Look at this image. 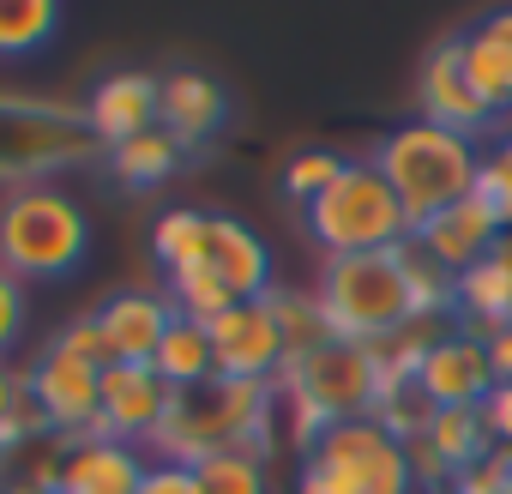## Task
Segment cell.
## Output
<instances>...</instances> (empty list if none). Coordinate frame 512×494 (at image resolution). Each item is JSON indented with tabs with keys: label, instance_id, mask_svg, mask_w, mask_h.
Returning <instances> with one entry per match:
<instances>
[{
	"label": "cell",
	"instance_id": "d6986e66",
	"mask_svg": "<svg viewBox=\"0 0 512 494\" xmlns=\"http://www.w3.org/2000/svg\"><path fill=\"white\" fill-rule=\"evenodd\" d=\"M151 368L163 374V386H169V392H193V386L217 380V356H211V326H199V320H175V326L163 332V344H157Z\"/></svg>",
	"mask_w": 512,
	"mask_h": 494
},
{
	"label": "cell",
	"instance_id": "f35d334b",
	"mask_svg": "<svg viewBox=\"0 0 512 494\" xmlns=\"http://www.w3.org/2000/svg\"><path fill=\"white\" fill-rule=\"evenodd\" d=\"M0 494H55V488H37V482H25V476H0Z\"/></svg>",
	"mask_w": 512,
	"mask_h": 494
},
{
	"label": "cell",
	"instance_id": "83f0119b",
	"mask_svg": "<svg viewBox=\"0 0 512 494\" xmlns=\"http://www.w3.org/2000/svg\"><path fill=\"white\" fill-rule=\"evenodd\" d=\"M49 350L79 356V362H91V368H109V344H103V332H97V314H91V308H85V314H73V320L49 338Z\"/></svg>",
	"mask_w": 512,
	"mask_h": 494
},
{
	"label": "cell",
	"instance_id": "1f68e13d",
	"mask_svg": "<svg viewBox=\"0 0 512 494\" xmlns=\"http://www.w3.org/2000/svg\"><path fill=\"white\" fill-rule=\"evenodd\" d=\"M476 416H482V428H488L494 446H512V386H494Z\"/></svg>",
	"mask_w": 512,
	"mask_h": 494
},
{
	"label": "cell",
	"instance_id": "277c9868",
	"mask_svg": "<svg viewBox=\"0 0 512 494\" xmlns=\"http://www.w3.org/2000/svg\"><path fill=\"white\" fill-rule=\"evenodd\" d=\"M91 254V211L49 181H13L0 193V272L19 284L73 278Z\"/></svg>",
	"mask_w": 512,
	"mask_h": 494
},
{
	"label": "cell",
	"instance_id": "74e56055",
	"mask_svg": "<svg viewBox=\"0 0 512 494\" xmlns=\"http://www.w3.org/2000/svg\"><path fill=\"white\" fill-rule=\"evenodd\" d=\"M488 157H500V163H506V175H512V121L488 139Z\"/></svg>",
	"mask_w": 512,
	"mask_h": 494
},
{
	"label": "cell",
	"instance_id": "ba28073f",
	"mask_svg": "<svg viewBox=\"0 0 512 494\" xmlns=\"http://www.w3.org/2000/svg\"><path fill=\"white\" fill-rule=\"evenodd\" d=\"M25 398L37 410V422L55 434V440H91L97 434V398H103V368L79 362V356H61V350H37L31 368H25Z\"/></svg>",
	"mask_w": 512,
	"mask_h": 494
},
{
	"label": "cell",
	"instance_id": "cb8c5ba5",
	"mask_svg": "<svg viewBox=\"0 0 512 494\" xmlns=\"http://www.w3.org/2000/svg\"><path fill=\"white\" fill-rule=\"evenodd\" d=\"M55 31H61L55 0H0V61H25L49 49Z\"/></svg>",
	"mask_w": 512,
	"mask_h": 494
},
{
	"label": "cell",
	"instance_id": "ffe728a7",
	"mask_svg": "<svg viewBox=\"0 0 512 494\" xmlns=\"http://www.w3.org/2000/svg\"><path fill=\"white\" fill-rule=\"evenodd\" d=\"M464 79H470V91L482 97V109L506 127V121H512V49L470 25V31H464Z\"/></svg>",
	"mask_w": 512,
	"mask_h": 494
},
{
	"label": "cell",
	"instance_id": "5bb4252c",
	"mask_svg": "<svg viewBox=\"0 0 512 494\" xmlns=\"http://www.w3.org/2000/svg\"><path fill=\"white\" fill-rule=\"evenodd\" d=\"M205 266L217 272V284L235 302H266L278 290V266H272V247L260 241V229H247L229 211H211L205 229Z\"/></svg>",
	"mask_w": 512,
	"mask_h": 494
},
{
	"label": "cell",
	"instance_id": "836d02e7",
	"mask_svg": "<svg viewBox=\"0 0 512 494\" xmlns=\"http://www.w3.org/2000/svg\"><path fill=\"white\" fill-rule=\"evenodd\" d=\"M482 344H488V362H494V380H500V386H512V326H500V332H488Z\"/></svg>",
	"mask_w": 512,
	"mask_h": 494
},
{
	"label": "cell",
	"instance_id": "9a60e30c",
	"mask_svg": "<svg viewBox=\"0 0 512 494\" xmlns=\"http://www.w3.org/2000/svg\"><path fill=\"white\" fill-rule=\"evenodd\" d=\"M500 223L488 217V205L470 193L464 205H446L440 217H428L410 241H416V254L428 260V266H440L446 278H464L470 266H482L488 254H494V247H500Z\"/></svg>",
	"mask_w": 512,
	"mask_h": 494
},
{
	"label": "cell",
	"instance_id": "e0dca14e",
	"mask_svg": "<svg viewBox=\"0 0 512 494\" xmlns=\"http://www.w3.org/2000/svg\"><path fill=\"white\" fill-rule=\"evenodd\" d=\"M229 121V91L199 73V67H181V73H163V97H157V127L181 145V151H199L223 133Z\"/></svg>",
	"mask_w": 512,
	"mask_h": 494
},
{
	"label": "cell",
	"instance_id": "5b68a950",
	"mask_svg": "<svg viewBox=\"0 0 512 494\" xmlns=\"http://www.w3.org/2000/svg\"><path fill=\"white\" fill-rule=\"evenodd\" d=\"M314 296L332 320L338 338L350 344H386L404 332L416 314V284H410V241L386 254H350V260H320Z\"/></svg>",
	"mask_w": 512,
	"mask_h": 494
},
{
	"label": "cell",
	"instance_id": "6da1fadb",
	"mask_svg": "<svg viewBox=\"0 0 512 494\" xmlns=\"http://www.w3.org/2000/svg\"><path fill=\"white\" fill-rule=\"evenodd\" d=\"M272 440H278V386L217 374L169 398V416L151 434V458H175V464H199L211 452H266L272 458Z\"/></svg>",
	"mask_w": 512,
	"mask_h": 494
},
{
	"label": "cell",
	"instance_id": "e575fe53",
	"mask_svg": "<svg viewBox=\"0 0 512 494\" xmlns=\"http://www.w3.org/2000/svg\"><path fill=\"white\" fill-rule=\"evenodd\" d=\"M482 476H488L500 494H512V446H494V452H488V464H482Z\"/></svg>",
	"mask_w": 512,
	"mask_h": 494
},
{
	"label": "cell",
	"instance_id": "d590c367",
	"mask_svg": "<svg viewBox=\"0 0 512 494\" xmlns=\"http://www.w3.org/2000/svg\"><path fill=\"white\" fill-rule=\"evenodd\" d=\"M476 31H488L494 43H506V49H512V7H500V13H488V19H482Z\"/></svg>",
	"mask_w": 512,
	"mask_h": 494
},
{
	"label": "cell",
	"instance_id": "d6a6232c",
	"mask_svg": "<svg viewBox=\"0 0 512 494\" xmlns=\"http://www.w3.org/2000/svg\"><path fill=\"white\" fill-rule=\"evenodd\" d=\"M25 410H31V398H25V368L0 362V434H7Z\"/></svg>",
	"mask_w": 512,
	"mask_h": 494
},
{
	"label": "cell",
	"instance_id": "3957f363",
	"mask_svg": "<svg viewBox=\"0 0 512 494\" xmlns=\"http://www.w3.org/2000/svg\"><path fill=\"white\" fill-rule=\"evenodd\" d=\"M368 163L380 169V181L398 193L404 217H410V235L440 217L446 205H464L476 193V169H482V145L464 139V133H446L422 115L386 127L368 151Z\"/></svg>",
	"mask_w": 512,
	"mask_h": 494
},
{
	"label": "cell",
	"instance_id": "7402d4cb",
	"mask_svg": "<svg viewBox=\"0 0 512 494\" xmlns=\"http://www.w3.org/2000/svg\"><path fill=\"white\" fill-rule=\"evenodd\" d=\"M181 145L163 133V127H151V133H139V139H121L115 151H109V175L121 181V187H133V193H145V187H163L175 169H181Z\"/></svg>",
	"mask_w": 512,
	"mask_h": 494
},
{
	"label": "cell",
	"instance_id": "44dd1931",
	"mask_svg": "<svg viewBox=\"0 0 512 494\" xmlns=\"http://www.w3.org/2000/svg\"><path fill=\"white\" fill-rule=\"evenodd\" d=\"M205 229H211V211H193V205L157 211V223H151V260H157L163 278H175L187 266H205Z\"/></svg>",
	"mask_w": 512,
	"mask_h": 494
},
{
	"label": "cell",
	"instance_id": "7a4b0ae2",
	"mask_svg": "<svg viewBox=\"0 0 512 494\" xmlns=\"http://www.w3.org/2000/svg\"><path fill=\"white\" fill-rule=\"evenodd\" d=\"M380 398H386V368H380L374 344L332 338L308 362L284 368V380H278V422H284V440L296 452H308L326 428L374 416Z\"/></svg>",
	"mask_w": 512,
	"mask_h": 494
},
{
	"label": "cell",
	"instance_id": "7c38bea8",
	"mask_svg": "<svg viewBox=\"0 0 512 494\" xmlns=\"http://www.w3.org/2000/svg\"><path fill=\"white\" fill-rule=\"evenodd\" d=\"M169 386L151 362H109L103 368V398H97V434L103 440H127V446H151V434L169 416Z\"/></svg>",
	"mask_w": 512,
	"mask_h": 494
},
{
	"label": "cell",
	"instance_id": "ac0fdd59",
	"mask_svg": "<svg viewBox=\"0 0 512 494\" xmlns=\"http://www.w3.org/2000/svg\"><path fill=\"white\" fill-rule=\"evenodd\" d=\"M151 470V452L145 446H127V440H73L67 458H61V476H55V494H139Z\"/></svg>",
	"mask_w": 512,
	"mask_h": 494
},
{
	"label": "cell",
	"instance_id": "8992f818",
	"mask_svg": "<svg viewBox=\"0 0 512 494\" xmlns=\"http://www.w3.org/2000/svg\"><path fill=\"white\" fill-rule=\"evenodd\" d=\"M302 229L320 247V260L386 254V247H404L410 241V217H404L398 193L380 181V169L368 157H350V169L314 205H302Z\"/></svg>",
	"mask_w": 512,
	"mask_h": 494
},
{
	"label": "cell",
	"instance_id": "603a6c76",
	"mask_svg": "<svg viewBox=\"0 0 512 494\" xmlns=\"http://www.w3.org/2000/svg\"><path fill=\"white\" fill-rule=\"evenodd\" d=\"M266 302H272V314H278V332H284V350H290V362H308L314 350H326V344L338 338L314 290H290V284H278Z\"/></svg>",
	"mask_w": 512,
	"mask_h": 494
},
{
	"label": "cell",
	"instance_id": "4dcf8cb0",
	"mask_svg": "<svg viewBox=\"0 0 512 494\" xmlns=\"http://www.w3.org/2000/svg\"><path fill=\"white\" fill-rule=\"evenodd\" d=\"M139 494H199V476H193V464H175V458H151V470H145Z\"/></svg>",
	"mask_w": 512,
	"mask_h": 494
},
{
	"label": "cell",
	"instance_id": "4fadbf2b",
	"mask_svg": "<svg viewBox=\"0 0 512 494\" xmlns=\"http://www.w3.org/2000/svg\"><path fill=\"white\" fill-rule=\"evenodd\" d=\"M157 97H163V79L139 73V67H121V73H103L91 85V97L79 103L85 109V139H97L103 151H115L121 139H139L157 127Z\"/></svg>",
	"mask_w": 512,
	"mask_h": 494
},
{
	"label": "cell",
	"instance_id": "d4e9b609",
	"mask_svg": "<svg viewBox=\"0 0 512 494\" xmlns=\"http://www.w3.org/2000/svg\"><path fill=\"white\" fill-rule=\"evenodd\" d=\"M199 494H272V464L266 452H211L193 464Z\"/></svg>",
	"mask_w": 512,
	"mask_h": 494
},
{
	"label": "cell",
	"instance_id": "2e32d148",
	"mask_svg": "<svg viewBox=\"0 0 512 494\" xmlns=\"http://www.w3.org/2000/svg\"><path fill=\"white\" fill-rule=\"evenodd\" d=\"M91 314H97V332L109 344V362H151L157 344H163V332L181 320L163 290H115Z\"/></svg>",
	"mask_w": 512,
	"mask_h": 494
},
{
	"label": "cell",
	"instance_id": "52a82bcc",
	"mask_svg": "<svg viewBox=\"0 0 512 494\" xmlns=\"http://www.w3.org/2000/svg\"><path fill=\"white\" fill-rule=\"evenodd\" d=\"M296 494H422L410 446L374 416L326 428L296 470Z\"/></svg>",
	"mask_w": 512,
	"mask_h": 494
},
{
	"label": "cell",
	"instance_id": "484cf974",
	"mask_svg": "<svg viewBox=\"0 0 512 494\" xmlns=\"http://www.w3.org/2000/svg\"><path fill=\"white\" fill-rule=\"evenodd\" d=\"M163 296L175 302V314H181V320H199V326H211V320H223V314L235 308V296L217 284V272H211V266H187V272L163 278Z\"/></svg>",
	"mask_w": 512,
	"mask_h": 494
},
{
	"label": "cell",
	"instance_id": "9c48e42d",
	"mask_svg": "<svg viewBox=\"0 0 512 494\" xmlns=\"http://www.w3.org/2000/svg\"><path fill=\"white\" fill-rule=\"evenodd\" d=\"M416 115L434 121V127H446V133H464V139H476V145L500 133V121L482 109V97H476L470 79H464V31L440 37V43L422 55V67H416Z\"/></svg>",
	"mask_w": 512,
	"mask_h": 494
},
{
	"label": "cell",
	"instance_id": "f1b7e54d",
	"mask_svg": "<svg viewBox=\"0 0 512 494\" xmlns=\"http://www.w3.org/2000/svg\"><path fill=\"white\" fill-rule=\"evenodd\" d=\"M25 326H31V302H25V284L0 272V362H7V356L25 344Z\"/></svg>",
	"mask_w": 512,
	"mask_h": 494
},
{
	"label": "cell",
	"instance_id": "4316f807",
	"mask_svg": "<svg viewBox=\"0 0 512 494\" xmlns=\"http://www.w3.org/2000/svg\"><path fill=\"white\" fill-rule=\"evenodd\" d=\"M344 169H350L344 151H332V145H302L296 157H284V175H278V181H284V193H290L296 205H314Z\"/></svg>",
	"mask_w": 512,
	"mask_h": 494
},
{
	"label": "cell",
	"instance_id": "30bf717a",
	"mask_svg": "<svg viewBox=\"0 0 512 494\" xmlns=\"http://www.w3.org/2000/svg\"><path fill=\"white\" fill-rule=\"evenodd\" d=\"M211 356L223 380H253V386H278L290 368L284 332L272 302H235L223 320H211Z\"/></svg>",
	"mask_w": 512,
	"mask_h": 494
},
{
	"label": "cell",
	"instance_id": "f546056e",
	"mask_svg": "<svg viewBox=\"0 0 512 494\" xmlns=\"http://www.w3.org/2000/svg\"><path fill=\"white\" fill-rule=\"evenodd\" d=\"M476 199H482L488 217L512 235V175H506V163L488 157V151H482V169H476Z\"/></svg>",
	"mask_w": 512,
	"mask_h": 494
},
{
	"label": "cell",
	"instance_id": "8d00e7d4",
	"mask_svg": "<svg viewBox=\"0 0 512 494\" xmlns=\"http://www.w3.org/2000/svg\"><path fill=\"white\" fill-rule=\"evenodd\" d=\"M440 494H500V488H494V482H488L482 470H470V476H458V482H446Z\"/></svg>",
	"mask_w": 512,
	"mask_h": 494
},
{
	"label": "cell",
	"instance_id": "8fae6325",
	"mask_svg": "<svg viewBox=\"0 0 512 494\" xmlns=\"http://www.w3.org/2000/svg\"><path fill=\"white\" fill-rule=\"evenodd\" d=\"M494 362L482 332H464L458 320L440 332V344L422 356L416 368V392L428 398V410H482V398L494 392Z\"/></svg>",
	"mask_w": 512,
	"mask_h": 494
}]
</instances>
